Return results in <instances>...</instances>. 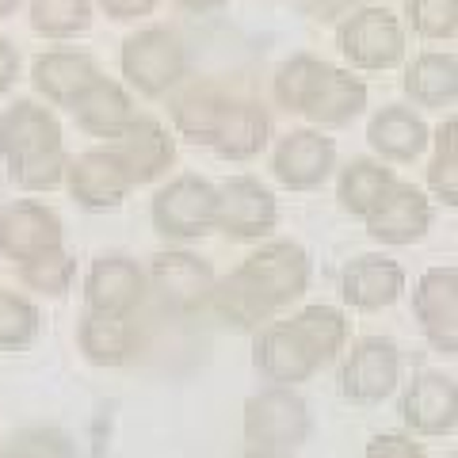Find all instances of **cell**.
Masks as SVG:
<instances>
[{"mask_svg": "<svg viewBox=\"0 0 458 458\" xmlns=\"http://www.w3.org/2000/svg\"><path fill=\"white\" fill-rule=\"evenodd\" d=\"M310 252L298 241H267L214 283L210 310L233 328H260L271 313L298 302L310 286Z\"/></svg>", "mask_w": 458, "mask_h": 458, "instance_id": "1", "label": "cell"}, {"mask_svg": "<svg viewBox=\"0 0 458 458\" xmlns=\"http://www.w3.org/2000/svg\"><path fill=\"white\" fill-rule=\"evenodd\" d=\"M271 92L286 111L306 114L318 126H340L367 107V84L348 69L328 65L318 54H294L271 81Z\"/></svg>", "mask_w": 458, "mask_h": 458, "instance_id": "2", "label": "cell"}, {"mask_svg": "<svg viewBox=\"0 0 458 458\" xmlns=\"http://www.w3.org/2000/svg\"><path fill=\"white\" fill-rule=\"evenodd\" d=\"M0 153L8 161L12 180L23 191H50L65 176V141L54 111L38 107L35 99H16L0 114Z\"/></svg>", "mask_w": 458, "mask_h": 458, "instance_id": "3", "label": "cell"}, {"mask_svg": "<svg viewBox=\"0 0 458 458\" xmlns=\"http://www.w3.org/2000/svg\"><path fill=\"white\" fill-rule=\"evenodd\" d=\"M241 432H245L249 447L294 451L313 436V417L306 397L294 386H264L245 401Z\"/></svg>", "mask_w": 458, "mask_h": 458, "instance_id": "4", "label": "cell"}, {"mask_svg": "<svg viewBox=\"0 0 458 458\" xmlns=\"http://www.w3.org/2000/svg\"><path fill=\"white\" fill-rule=\"evenodd\" d=\"M119 69L141 96H165L188 77V47L172 27H141L123 42Z\"/></svg>", "mask_w": 458, "mask_h": 458, "instance_id": "5", "label": "cell"}, {"mask_svg": "<svg viewBox=\"0 0 458 458\" xmlns=\"http://www.w3.org/2000/svg\"><path fill=\"white\" fill-rule=\"evenodd\" d=\"M214 214H218V188L210 180L183 172V176L168 180L149 203V218L157 233L176 237V241H195L214 229Z\"/></svg>", "mask_w": 458, "mask_h": 458, "instance_id": "6", "label": "cell"}, {"mask_svg": "<svg viewBox=\"0 0 458 458\" xmlns=\"http://www.w3.org/2000/svg\"><path fill=\"white\" fill-rule=\"evenodd\" d=\"M401 382V352L390 336H363L340 367V394L355 405H378Z\"/></svg>", "mask_w": 458, "mask_h": 458, "instance_id": "7", "label": "cell"}, {"mask_svg": "<svg viewBox=\"0 0 458 458\" xmlns=\"http://www.w3.org/2000/svg\"><path fill=\"white\" fill-rule=\"evenodd\" d=\"M340 50L360 69H394L405 57V27L390 8H360L340 23Z\"/></svg>", "mask_w": 458, "mask_h": 458, "instance_id": "8", "label": "cell"}, {"mask_svg": "<svg viewBox=\"0 0 458 458\" xmlns=\"http://www.w3.org/2000/svg\"><path fill=\"white\" fill-rule=\"evenodd\" d=\"M279 222V203L276 195L256 176H229L218 183V214H214V229L237 241H260L267 237Z\"/></svg>", "mask_w": 458, "mask_h": 458, "instance_id": "9", "label": "cell"}, {"mask_svg": "<svg viewBox=\"0 0 458 458\" xmlns=\"http://www.w3.org/2000/svg\"><path fill=\"white\" fill-rule=\"evenodd\" d=\"M146 279L157 294H161V302L180 310V313H191L199 306H210V294H214V267L203 260V256H195L188 249H165L157 252L149 260V271Z\"/></svg>", "mask_w": 458, "mask_h": 458, "instance_id": "10", "label": "cell"}, {"mask_svg": "<svg viewBox=\"0 0 458 458\" xmlns=\"http://www.w3.org/2000/svg\"><path fill=\"white\" fill-rule=\"evenodd\" d=\"M412 318L436 352L458 355V267L424 271L412 291Z\"/></svg>", "mask_w": 458, "mask_h": 458, "instance_id": "11", "label": "cell"}, {"mask_svg": "<svg viewBox=\"0 0 458 458\" xmlns=\"http://www.w3.org/2000/svg\"><path fill=\"white\" fill-rule=\"evenodd\" d=\"M252 363L271 386L306 382L321 367V360L313 355L294 321H267L252 340Z\"/></svg>", "mask_w": 458, "mask_h": 458, "instance_id": "12", "label": "cell"}, {"mask_svg": "<svg viewBox=\"0 0 458 458\" xmlns=\"http://www.w3.org/2000/svg\"><path fill=\"white\" fill-rule=\"evenodd\" d=\"M50 249H62V218L50 207L35 199H12L0 207V256L20 267Z\"/></svg>", "mask_w": 458, "mask_h": 458, "instance_id": "13", "label": "cell"}, {"mask_svg": "<svg viewBox=\"0 0 458 458\" xmlns=\"http://www.w3.org/2000/svg\"><path fill=\"white\" fill-rule=\"evenodd\" d=\"M401 420L412 436L436 439L458 428V382L439 370H420L401 394Z\"/></svg>", "mask_w": 458, "mask_h": 458, "instance_id": "14", "label": "cell"}, {"mask_svg": "<svg viewBox=\"0 0 458 458\" xmlns=\"http://www.w3.org/2000/svg\"><path fill=\"white\" fill-rule=\"evenodd\" d=\"M146 271L138 267V260L123 252H107L96 256L89 276H84V310H99V313H123L131 318L138 302L146 298Z\"/></svg>", "mask_w": 458, "mask_h": 458, "instance_id": "15", "label": "cell"}, {"mask_svg": "<svg viewBox=\"0 0 458 458\" xmlns=\"http://www.w3.org/2000/svg\"><path fill=\"white\" fill-rule=\"evenodd\" d=\"M65 180H69V191L81 207L89 210H107V207H119L126 191L134 188L131 172L119 161V153L111 146L104 149H84L77 153L73 161L65 165Z\"/></svg>", "mask_w": 458, "mask_h": 458, "instance_id": "16", "label": "cell"}, {"mask_svg": "<svg viewBox=\"0 0 458 458\" xmlns=\"http://www.w3.org/2000/svg\"><path fill=\"white\" fill-rule=\"evenodd\" d=\"M363 222H367V233L382 241V245H412L432 225V203H428V195L417 183L397 180Z\"/></svg>", "mask_w": 458, "mask_h": 458, "instance_id": "17", "label": "cell"}, {"mask_svg": "<svg viewBox=\"0 0 458 458\" xmlns=\"http://www.w3.org/2000/svg\"><path fill=\"white\" fill-rule=\"evenodd\" d=\"M333 161H336V141L306 126V131H291L279 138L276 153H271V172L291 191H310L333 172Z\"/></svg>", "mask_w": 458, "mask_h": 458, "instance_id": "18", "label": "cell"}, {"mask_svg": "<svg viewBox=\"0 0 458 458\" xmlns=\"http://www.w3.org/2000/svg\"><path fill=\"white\" fill-rule=\"evenodd\" d=\"M401 291H405V267L382 252L355 256L340 276V298L352 310H363V313L394 306Z\"/></svg>", "mask_w": 458, "mask_h": 458, "instance_id": "19", "label": "cell"}, {"mask_svg": "<svg viewBox=\"0 0 458 458\" xmlns=\"http://www.w3.org/2000/svg\"><path fill=\"white\" fill-rule=\"evenodd\" d=\"M267 138H271L267 111L256 99L225 96L207 146L218 157H225V161H249V157H256L267 146Z\"/></svg>", "mask_w": 458, "mask_h": 458, "instance_id": "20", "label": "cell"}, {"mask_svg": "<svg viewBox=\"0 0 458 458\" xmlns=\"http://www.w3.org/2000/svg\"><path fill=\"white\" fill-rule=\"evenodd\" d=\"M111 149L119 153V161L126 165V172H131L134 183H149L172 165V157H176V141H172L165 123L149 119V114H138V119L111 141Z\"/></svg>", "mask_w": 458, "mask_h": 458, "instance_id": "21", "label": "cell"}, {"mask_svg": "<svg viewBox=\"0 0 458 458\" xmlns=\"http://www.w3.org/2000/svg\"><path fill=\"white\" fill-rule=\"evenodd\" d=\"M69 111H73V119L81 123V131H89L96 138H107V141H114L138 119L131 92H126L119 81H107V77L89 84V89L69 104Z\"/></svg>", "mask_w": 458, "mask_h": 458, "instance_id": "22", "label": "cell"}, {"mask_svg": "<svg viewBox=\"0 0 458 458\" xmlns=\"http://www.w3.org/2000/svg\"><path fill=\"white\" fill-rule=\"evenodd\" d=\"M77 348L84 352V360L96 367H123L134 360L138 352V328L123 313H99L84 310L77 325Z\"/></svg>", "mask_w": 458, "mask_h": 458, "instance_id": "23", "label": "cell"}, {"mask_svg": "<svg viewBox=\"0 0 458 458\" xmlns=\"http://www.w3.org/2000/svg\"><path fill=\"white\" fill-rule=\"evenodd\" d=\"M99 77H104L99 65L81 50H47V54H38L35 65H31L35 89L47 99H54V104H65V107Z\"/></svg>", "mask_w": 458, "mask_h": 458, "instance_id": "24", "label": "cell"}, {"mask_svg": "<svg viewBox=\"0 0 458 458\" xmlns=\"http://www.w3.org/2000/svg\"><path fill=\"white\" fill-rule=\"evenodd\" d=\"M367 138H370V146L382 157H390V161H412V157H420L424 146L432 141V131H428V123L417 111L390 104L370 119Z\"/></svg>", "mask_w": 458, "mask_h": 458, "instance_id": "25", "label": "cell"}, {"mask_svg": "<svg viewBox=\"0 0 458 458\" xmlns=\"http://www.w3.org/2000/svg\"><path fill=\"white\" fill-rule=\"evenodd\" d=\"M405 92L424 107H439L458 99V54L424 50L405 69Z\"/></svg>", "mask_w": 458, "mask_h": 458, "instance_id": "26", "label": "cell"}, {"mask_svg": "<svg viewBox=\"0 0 458 458\" xmlns=\"http://www.w3.org/2000/svg\"><path fill=\"white\" fill-rule=\"evenodd\" d=\"M394 172L386 168L382 161H370V157H360V161L344 165L340 172V203L348 214H355V218H367L370 210H375V203L394 188Z\"/></svg>", "mask_w": 458, "mask_h": 458, "instance_id": "27", "label": "cell"}, {"mask_svg": "<svg viewBox=\"0 0 458 458\" xmlns=\"http://www.w3.org/2000/svg\"><path fill=\"white\" fill-rule=\"evenodd\" d=\"M291 321L298 325V333L306 336V344L321 360V367L333 363L344 352V344H348V321H344V313L336 306H306L302 313H294Z\"/></svg>", "mask_w": 458, "mask_h": 458, "instance_id": "28", "label": "cell"}, {"mask_svg": "<svg viewBox=\"0 0 458 458\" xmlns=\"http://www.w3.org/2000/svg\"><path fill=\"white\" fill-rule=\"evenodd\" d=\"M432 141H436V157L428 165V188L447 207H458V114L439 123Z\"/></svg>", "mask_w": 458, "mask_h": 458, "instance_id": "29", "label": "cell"}, {"mask_svg": "<svg viewBox=\"0 0 458 458\" xmlns=\"http://www.w3.org/2000/svg\"><path fill=\"white\" fill-rule=\"evenodd\" d=\"M92 23V0H31V27L47 38H73Z\"/></svg>", "mask_w": 458, "mask_h": 458, "instance_id": "30", "label": "cell"}, {"mask_svg": "<svg viewBox=\"0 0 458 458\" xmlns=\"http://www.w3.org/2000/svg\"><path fill=\"white\" fill-rule=\"evenodd\" d=\"M73 276H77V264L65 249H50V252L35 256V260L20 264L23 286H31L38 294H50V298H62L69 286H73Z\"/></svg>", "mask_w": 458, "mask_h": 458, "instance_id": "31", "label": "cell"}, {"mask_svg": "<svg viewBox=\"0 0 458 458\" xmlns=\"http://www.w3.org/2000/svg\"><path fill=\"white\" fill-rule=\"evenodd\" d=\"M0 458H77V447L57 428L35 424L20 428L16 436H8V443H0Z\"/></svg>", "mask_w": 458, "mask_h": 458, "instance_id": "32", "label": "cell"}, {"mask_svg": "<svg viewBox=\"0 0 458 458\" xmlns=\"http://www.w3.org/2000/svg\"><path fill=\"white\" fill-rule=\"evenodd\" d=\"M38 336V310L31 298L0 291V348L20 352Z\"/></svg>", "mask_w": 458, "mask_h": 458, "instance_id": "33", "label": "cell"}, {"mask_svg": "<svg viewBox=\"0 0 458 458\" xmlns=\"http://www.w3.org/2000/svg\"><path fill=\"white\" fill-rule=\"evenodd\" d=\"M405 16L420 38H451L458 31V0H405Z\"/></svg>", "mask_w": 458, "mask_h": 458, "instance_id": "34", "label": "cell"}, {"mask_svg": "<svg viewBox=\"0 0 458 458\" xmlns=\"http://www.w3.org/2000/svg\"><path fill=\"white\" fill-rule=\"evenodd\" d=\"M363 458H428L420 443H412V436H397V432H386L375 436L367 443Z\"/></svg>", "mask_w": 458, "mask_h": 458, "instance_id": "35", "label": "cell"}, {"mask_svg": "<svg viewBox=\"0 0 458 458\" xmlns=\"http://www.w3.org/2000/svg\"><path fill=\"white\" fill-rule=\"evenodd\" d=\"M99 4H104L111 20H138V16H149L157 0H99Z\"/></svg>", "mask_w": 458, "mask_h": 458, "instance_id": "36", "label": "cell"}, {"mask_svg": "<svg viewBox=\"0 0 458 458\" xmlns=\"http://www.w3.org/2000/svg\"><path fill=\"white\" fill-rule=\"evenodd\" d=\"M16 73H20V54L4 35H0V96L16 84Z\"/></svg>", "mask_w": 458, "mask_h": 458, "instance_id": "37", "label": "cell"}, {"mask_svg": "<svg viewBox=\"0 0 458 458\" xmlns=\"http://www.w3.org/2000/svg\"><path fill=\"white\" fill-rule=\"evenodd\" d=\"M355 4V0H298V8L310 12L313 20H336Z\"/></svg>", "mask_w": 458, "mask_h": 458, "instance_id": "38", "label": "cell"}, {"mask_svg": "<svg viewBox=\"0 0 458 458\" xmlns=\"http://www.w3.org/2000/svg\"><path fill=\"white\" fill-rule=\"evenodd\" d=\"M241 458H294L291 451H267V447H249Z\"/></svg>", "mask_w": 458, "mask_h": 458, "instance_id": "39", "label": "cell"}, {"mask_svg": "<svg viewBox=\"0 0 458 458\" xmlns=\"http://www.w3.org/2000/svg\"><path fill=\"white\" fill-rule=\"evenodd\" d=\"M183 8H191V12H207V8H218V4H225V0H180Z\"/></svg>", "mask_w": 458, "mask_h": 458, "instance_id": "40", "label": "cell"}, {"mask_svg": "<svg viewBox=\"0 0 458 458\" xmlns=\"http://www.w3.org/2000/svg\"><path fill=\"white\" fill-rule=\"evenodd\" d=\"M20 8V0H0V16H12Z\"/></svg>", "mask_w": 458, "mask_h": 458, "instance_id": "41", "label": "cell"}, {"mask_svg": "<svg viewBox=\"0 0 458 458\" xmlns=\"http://www.w3.org/2000/svg\"><path fill=\"white\" fill-rule=\"evenodd\" d=\"M443 458H458V451H451V454H443Z\"/></svg>", "mask_w": 458, "mask_h": 458, "instance_id": "42", "label": "cell"}]
</instances>
